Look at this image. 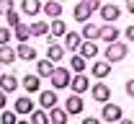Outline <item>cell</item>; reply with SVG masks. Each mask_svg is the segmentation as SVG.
Masks as SVG:
<instances>
[{
  "mask_svg": "<svg viewBox=\"0 0 134 124\" xmlns=\"http://www.w3.org/2000/svg\"><path fill=\"white\" fill-rule=\"evenodd\" d=\"M49 80H52V90L70 88V83H72V72L67 70V67H57V70H54V75H52Z\"/></svg>",
  "mask_w": 134,
  "mask_h": 124,
  "instance_id": "1",
  "label": "cell"
},
{
  "mask_svg": "<svg viewBox=\"0 0 134 124\" xmlns=\"http://www.w3.org/2000/svg\"><path fill=\"white\" fill-rule=\"evenodd\" d=\"M126 54H129V47H126V44H108V47H106V62H108V65H111V62H119V60H124V57H126Z\"/></svg>",
  "mask_w": 134,
  "mask_h": 124,
  "instance_id": "2",
  "label": "cell"
},
{
  "mask_svg": "<svg viewBox=\"0 0 134 124\" xmlns=\"http://www.w3.org/2000/svg\"><path fill=\"white\" fill-rule=\"evenodd\" d=\"M100 119H103V122H114V124H119L121 119H124V116H121V106H119V104H103Z\"/></svg>",
  "mask_w": 134,
  "mask_h": 124,
  "instance_id": "3",
  "label": "cell"
},
{
  "mask_svg": "<svg viewBox=\"0 0 134 124\" xmlns=\"http://www.w3.org/2000/svg\"><path fill=\"white\" fill-rule=\"evenodd\" d=\"M93 13V8H90V0H85V3H77L75 8H72V16L77 23H88V18Z\"/></svg>",
  "mask_w": 134,
  "mask_h": 124,
  "instance_id": "4",
  "label": "cell"
},
{
  "mask_svg": "<svg viewBox=\"0 0 134 124\" xmlns=\"http://www.w3.org/2000/svg\"><path fill=\"white\" fill-rule=\"evenodd\" d=\"M90 93H93V98H96L98 104H111V88H108V85H103V83L90 85Z\"/></svg>",
  "mask_w": 134,
  "mask_h": 124,
  "instance_id": "5",
  "label": "cell"
},
{
  "mask_svg": "<svg viewBox=\"0 0 134 124\" xmlns=\"http://www.w3.org/2000/svg\"><path fill=\"white\" fill-rule=\"evenodd\" d=\"M85 109V101H83V96H67V101H65V111L67 114H80Z\"/></svg>",
  "mask_w": 134,
  "mask_h": 124,
  "instance_id": "6",
  "label": "cell"
},
{
  "mask_svg": "<svg viewBox=\"0 0 134 124\" xmlns=\"http://www.w3.org/2000/svg\"><path fill=\"white\" fill-rule=\"evenodd\" d=\"M119 16H121V8H119V5H114V3H106V5L100 8V18H103L106 23H114Z\"/></svg>",
  "mask_w": 134,
  "mask_h": 124,
  "instance_id": "7",
  "label": "cell"
},
{
  "mask_svg": "<svg viewBox=\"0 0 134 124\" xmlns=\"http://www.w3.org/2000/svg\"><path fill=\"white\" fill-rule=\"evenodd\" d=\"M70 88H72V93H75V96H83L85 90L90 88V80H88L85 75H72V83H70Z\"/></svg>",
  "mask_w": 134,
  "mask_h": 124,
  "instance_id": "8",
  "label": "cell"
},
{
  "mask_svg": "<svg viewBox=\"0 0 134 124\" xmlns=\"http://www.w3.org/2000/svg\"><path fill=\"white\" fill-rule=\"evenodd\" d=\"M13 111L16 114H34L36 109H34V101L29 96H21V98H16V104H13Z\"/></svg>",
  "mask_w": 134,
  "mask_h": 124,
  "instance_id": "9",
  "label": "cell"
},
{
  "mask_svg": "<svg viewBox=\"0 0 134 124\" xmlns=\"http://www.w3.org/2000/svg\"><path fill=\"white\" fill-rule=\"evenodd\" d=\"M47 60H52V62L59 67V62L65 60V47H59L57 41H52V44H49V49H47Z\"/></svg>",
  "mask_w": 134,
  "mask_h": 124,
  "instance_id": "10",
  "label": "cell"
},
{
  "mask_svg": "<svg viewBox=\"0 0 134 124\" xmlns=\"http://www.w3.org/2000/svg\"><path fill=\"white\" fill-rule=\"evenodd\" d=\"M54 70H57V65H54L52 60H47V57L39 60V65H36V75H39V78H52Z\"/></svg>",
  "mask_w": 134,
  "mask_h": 124,
  "instance_id": "11",
  "label": "cell"
},
{
  "mask_svg": "<svg viewBox=\"0 0 134 124\" xmlns=\"http://www.w3.org/2000/svg\"><path fill=\"white\" fill-rule=\"evenodd\" d=\"M100 39H103L106 44H116V41H119V29H116V26H111V23L100 26Z\"/></svg>",
  "mask_w": 134,
  "mask_h": 124,
  "instance_id": "12",
  "label": "cell"
},
{
  "mask_svg": "<svg viewBox=\"0 0 134 124\" xmlns=\"http://www.w3.org/2000/svg\"><path fill=\"white\" fill-rule=\"evenodd\" d=\"M39 104L44 109H49V111L54 106H59V104H57V90H41V93H39Z\"/></svg>",
  "mask_w": 134,
  "mask_h": 124,
  "instance_id": "13",
  "label": "cell"
},
{
  "mask_svg": "<svg viewBox=\"0 0 134 124\" xmlns=\"http://www.w3.org/2000/svg\"><path fill=\"white\" fill-rule=\"evenodd\" d=\"M21 85L29 90V93H39V85H41V78L31 72V75H23V80H21Z\"/></svg>",
  "mask_w": 134,
  "mask_h": 124,
  "instance_id": "14",
  "label": "cell"
},
{
  "mask_svg": "<svg viewBox=\"0 0 134 124\" xmlns=\"http://www.w3.org/2000/svg\"><path fill=\"white\" fill-rule=\"evenodd\" d=\"M52 26V31H49V44L57 39V36H67V23L62 21V18H57V21H52L49 23Z\"/></svg>",
  "mask_w": 134,
  "mask_h": 124,
  "instance_id": "15",
  "label": "cell"
},
{
  "mask_svg": "<svg viewBox=\"0 0 134 124\" xmlns=\"http://www.w3.org/2000/svg\"><path fill=\"white\" fill-rule=\"evenodd\" d=\"M0 90H3V93L18 90V78L16 75H0Z\"/></svg>",
  "mask_w": 134,
  "mask_h": 124,
  "instance_id": "16",
  "label": "cell"
},
{
  "mask_svg": "<svg viewBox=\"0 0 134 124\" xmlns=\"http://www.w3.org/2000/svg\"><path fill=\"white\" fill-rule=\"evenodd\" d=\"M44 13H47L52 21L62 18V3H57V0H49V3H44Z\"/></svg>",
  "mask_w": 134,
  "mask_h": 124,
  "instance_id": "17",
  "label": "cell"
},
{
  "mask_svg": "<svg viewBox=\"0 0 134 124\" xmlns=\"http://www.w3.org/2000/svg\"><path fill=\"white\" fill-rule=\"evenodd\" d=\"M21 10H23L26 16H36V13L44 10V5H41L39 0H23V3H21Z\"/></svg>",
  "mask_w": 134,
  "mask_h": 124,
  "instance_id": "18",
  "label": "cell"
},
{
  "mask_svg": "<svg viewBox=\"0 0 134 124\" xmlns=\"http://www.w3.org/2000/svg\"><path fill=\"white\" fill-rule=\"evenodd\" d=\"M18 60V54H16V49L8 44V47H0V65H13Z\"/></svg>",
  "mask_w": 134,
  "mask_h": 124,
  "instance_id": "19",
  "label": "cell"
},
{
  "mask_svg": "<svg viewBox=\"0 0 134 124\" xmlns=\"http://www.w3.org/2000/svg\"><path fill=\"white\" fill-rule=\"evenodd\" d=\"M65 47H67V49H72V52H80V47H83L80 34H77V31H67V36H65Z\"/></svg>",
  "mask_w": 134,
  "mask_h": 124,
  "instance_id": "20",
  "label": "cell"
},
{
  "mask_svg": "<svg viewBox=\"0 0 134 124\" xmlns=\"http://www.w3.org/2000/svg\"><path fill=\"white\" fill-rule=\"evenodd\" d=\"M13 36L18 39V44H26V41L31 39V29H29V23H18L16 29H13Z\"/></svg>",
  "mask_w": 134,
  "mask_h": 124,
  "instance_id": "21",
  "label": "cell"
},
{
  "mask_svg": "<svg viewBox=\"0 0 134 124\" xmlns=\"http://www.w3.org/2000/svg\"><path fill=\"white\" fill-rule=\"evenodd\" d=\"M83 39H85V41L100 39V26H96V23H85V26H83Z\"/></svg>",
  "mask_w": 134,
  "mask_h": 124,
  "instance_id": "22",
  "label": "cell"
},
{
  "mask_svg": "<svg viewBox=\"0 0 134 124\" xmlns=\"http://www.w3.org/2000/svg\"><path fill=\"white\" fill-rule=\"evenodd\" d=\"M67 116H70V114H67L65 109H59V106H54L49 111V122L52 124H67Z\"/></svg>",
  "mask_w": 134,
  "mask_h": 124,
  "instance_id": "23",
  "label": "cell"
},
{
  "mask_svg": "<svg viewBox=\"0 0 134 124\" xmlns=\"http://www.w3.org/2000/svg\"><path fill=\"white\" fill-rule=\"evenodd\" d=\"M29 29H31V36H49V31H52L49 23H41V21H36V23H29Z\"/></svg>",
  "mask_w": 134,
  "mask_h": 124,
  "instance_id": "24",
  "label": "cell"
},
{
  "mask_svg": "<svg viewBox=\"0 0 134 124\" xmlns=\"http://www.w3.org/2000/svg\"><path fill=\"white\" fill-rule=\"evenodd\" d=\"M96 54H98V44H96V41H83L80 57H83V60H90V57H96Z\"/></svg>",
  "mask_w": 134,
  "mask_h": 124,
  "instance_id": "25",
  "label": "cell"
},
{
  "mask_svg": "<svg viewBox=\"0 0 134 124\" xmlns=\"http://www.w3.org/2000/svg\"><path fill=\"white\" fill-rule=\"evenodd\" d=\"M16 54H18V60H36V49L31 44H18Z\"/></svg>",
  "mask_w": 134,
  "mask_h": 124,
  "instance_id": "26",
  "label": "cell"
},
{
  "mask_svg": "<svg viewBox=\"0 0 134 124\" xmlns=\"http://www.w3.org/2000/svg\"><path fill=\"white\" fill-rule=\"evenodd\" d=\"M93 75H96L98 80L108 78V75H111V65H108V62H96V65H93Z\"/></svg>",
  "mask_w": 134,
  "mask_h": 124,
  "instance_id": "27",
  "label": "cell"
},
{
  "mask_svg": "<svg viewBox=\"0 0 134 124\" xmlns=\"http://www.w3.org/2000/svg\"><path fill=\"white\" fill-rule=\"evenodd\" d=\"M70 67L77 72V75H85V60L80 54H72V60H70Z\"/></svg>",
  "mask_w": 134,
  "mask_h": 124,
  "instance_id": "28",
  "label": "cell"
},
{
  "mask_svg": "<svg viewBox=\"0 0 134 124\" xmlns=\"http://www.w3.org/2000/svg\"><path fill=\"white\" fill-rule=\"evenodd\" d=\"M31 124H52L49 122V114L41 111V109H36V111L31 114Z\"/></svg>",
  "mask_w": 134,
  "mask_h": 124,
  "instance_id": "29",
  "label": "cell"
},
{
  "mask_svg": "<svg viewBox=\"0 0 134 124\" xmlns=\"http://www.w3.org/2000/svg\"><path fill=\"white\" fill-rule=\"evenodd\" d=\"M0 124H18V114H16V111H8V109H5V111L0 114Z\"/></svg>",
  "mask_w": 134,
  "mask_h": 124,
  "instance_id": "30",
  "label": "cell"
},
{
  "mask_svg": "<svg viewBox=\"0 0 134 124\" xmlns=\"http://www.w3.org/2000/svg\"><path fill=\"white\" fill-rule=\"evenodd\" d=\"M10 36H13V31H10V29H3V26H0V47H8Z\"/></svg>",
  "mask_w": 134,
  "mask_h": 124,
  "instance_id": "31",
  "label": "cell"
},
{
  "mask_svg": "<svg viewBox=\"0 0 134 124\" xmlns=\"http://www.w3.org/2000/svg\"><path fill=\"white\" fill-rule=\"evenodd\" d=\"M10 10H16L13 3H10V0H0V16H8Z\"/></svg>",
  "mask_w": 134,
  "mask_h": 124,
  "instance_id": "32",
  "label": "cell"
},
{
  "mask_svg": "<svg viewBox=\"0 0 134 124\" xmlns=\"http://www.w3.org/2000/svg\"><path fill=\"white\" fill-rule=\"evenodd\" d=\"M5 18H8V23H10V26H13V29H16L18 23H23V21H21V16H18L16 10H10V13H8V16H5Z\"/></svg>",
  "mask_w": 134,
  "mask_h": 124,
  "instance_id": "33",
  "label": "cell"
},
{
  "mask_svg": "<svg viewBox=\"0 0 134 124\" xmlns=\"http://www.w3.org/2000/svg\"><path fill=\"white\" fill-rule=\"evenodd\" d=\"M126 93L134 98V78H132V80H126Z\"/></svg>",
  "mask_w": 134,
  "mask_h": 124,
  "instance_id": "34",
  "label": "cell"
},
{
  "mask_svg": "<svg viewBox=\"0 0 134 124\" xmlns=\"http://www.w3.org/2000/svg\"><path fill=\"white\" fill-rule=\"evenodd\" d=\"M5 106H8V98H5V93L0 90V111H5Z\"/></svg>",
  "mask_w": 134,
  "mask_h": 124,
  "instance_id": "35",
  "label": "cell"
},
{
  "mask_svg": "<svg viewBox=\"0 0 134 124\" xmlns=\"http://www.w3.org/2000/svg\"><path fill=\"white\" fill-rule=\"evenodd\" d=\"M126 39L134 41V23H132V26H126Z\"/></svg>",
  "mask_w": 134,
  "mask_h": 124,
  "instance_id": "36",
  "label": "cell"
},
{
  "mask_svg": "<svg viewBox=\"0 0 134 124\" xmlns=\"http://www.w3.org/2000/svg\"><path fill=\"white\" fill-rule=\"evenodd\" d=\"M83 124H100V122L96 119V116H85V119H83Z\"/></svg>",
  "mask_w": 134,
  "mask_h": 124,
  "instance_id": "37",
  "label": "cell"
},
{
  "mask_svg": "<svg viewBox=\"0 0 134 124\" xmlns=\"http://www.w3.org/2000/svg\"><path fill=\"white\" fill-rule=\"evenodd\" d=\"M126 10H129V13H134V0H129V3H126Z\"/></svg>",
  "mask_w": 134,
  "mask_h": 124,
  "instance_id": "38",
  "label": "cell"
},
{
  "mask_svg": "<svg viewBox=\"0 0 134 124\" xmlns=\"http://www.w3.org/2000/svg\"><path fill=\"white\" fill-rule=\"evenodd\" d=\"M119 124H134V122H132V119H121Z\"/></svg>",
  "mask_w": 134,
  "mask_h": 124,
  "instance_id": "39",
  "label": "cell"
},
{
  "mask_svg": "<svg viewBox=\"0 0 134 124\" xmlns=\"http://www.w3.org/2000/svg\"><path fill=\"white\" fill-rule=\"evenodd\" d=\"M18 124H31V122H23V119H18Z\"/></svg>",
  "mask_w": 134,
  "mask_h": 124,
  "instance_id": "40",
  "label": "cell"
},
{
  "mask_svg": "<svg viewBox=\"0 0 134 124\" xmlns=\"http://www.w3.org/2000/svg\"><path fill=\"white\" fill-rule=\"evenodd\" d=\"M0 67H3V65H0Z\"/></svg>",
  "mask_w": 134,
  "mask_h": 124,
  "instance_id": "41",
  "label": "cell"
}]
</instances>
